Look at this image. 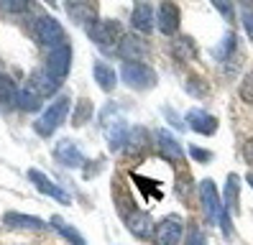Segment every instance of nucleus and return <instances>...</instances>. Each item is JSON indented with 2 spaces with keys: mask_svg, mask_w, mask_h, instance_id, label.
Masks as SVG:
<instances>
[{
  "mask_svg": "<svg viewBox=\"0 0 253 245\" xmlns=\"http://www.w3.org/2000/svg\"><path fill=\"white\" fill-rule=\"evenodd\" d=\"M200 199H202V204H205L207 217L215 220V222H220L222 233L230 235V217H228V209L222 207L220 194H217V187H215L212 179H205V181L200 184Z\"/></svg>",
  "mask_w": 253,
  "mask_h": 245,
  "instance_id": "1",
  "label": "nucleus"
},
{
  "mask_svg": "<svg viewBox=\"0 0 253 245\" xmlns=\"http://www.w3.org/2000/svg\"><path fill=\"white\" fill-rule=\"evenodd\" d=\"M69 97H59V100H54L51 105H49V110L43 113L36 122H34V128H36V133L39 135H43V138H49L59 125L64 122V118L69 115Z\"/></svg>",
  "mask_w": 253,
  "mask_h": 245,
  "instance_id": "2",
  "label": "nucleus"
},
{
  "mask_svg": "<svg viewBox=\"0 0 253 245\" xmlns=\"http://www.w3.org/2000/svg\"><path fill=\"white\" fill-rule=\"evenodd\" d=\"M121 77L130 89H148L156 84V72L143 61H126L121 67Z\"/></svg>",
  "mask_w": 253,
  "mask_h": 245,
  "instance_id": "3",
  "label": "nucleus"
},
{
  "mask_svg": "<svg viewBox=\"0 0 253 245\" xmlns=\"http://www.w3.org/2000/svg\"><path fill=\"white\" fill-rule=\"evenodd\" d=\"M90 39L100 46V49H113L123 41V28L118 21H92L87 28Z\"/></svg>",
  "mask_w": 253,
  "mask_h": 245,
  "instance_id": "4",
  "label": "nucleus"
},
{
  "mask_svg": "<svg viewBox=\"0 0 253 245\" xmlns=\"http://www.w3.org/2000/svg\"><path fill=\"white\" fill-rule=\"evenodd\" d=\"M34 36H36L39 43L49 46V49L67 43V36H64L62 23H59L56 18H51V15H41V18L34 23Z\"/></svg>",
  "mask_w": 253,
  "mask_h": 245,
  "instance_id": "5",
  "label": "nucleus"
},
{
  "mask_svg": "<svg viewBox=\"0 0 253 245\" xmlns=\"http://www.w3.org/2000/svg\"><path fill=\"white\" fill-rule=\"evenodd\" d=\"M182 230H184V222L179 214H169V217H164L154 227V243L156 245H176L182 238Z\"/></svg>",
  "mask_w": 253,
  "mask_h": 245,
  "instance_id": "6",
  "label": "nucleus"
},
{
  "mask_svg": "<svg viewBox=\"0 0 253 245\" xmlns=\"http://www.w3.org/2000/svg\"><path fill=\"white\" fill-rule=\"evenodd\" d=\"M69 67H72V49L69 43H62V46H54L49 49V56H46V72L54 74L56 80H64L69 74Z\"/></svg>",
  "mask_w": 253,
  "mask_h": 245,
  "instance_id": "7",
  "label": "nucleus"
},
{
  "mask_svg": "<svg viewBox=\"0 0 253 245\" xmlns=\"http://www.w3.org/2000/svg\"><path fill=\"white\" fill-rule=\"evenodd\" d=\"M179 21H182V13L176 8L171 0H164L161 8H159V15H156V23H159V31L164 36H174L179 31Z\"/></svg>",
  "mask_w": 253,
  "mask_h": 245,
  "instance_id": "8",
  "label": "nucleus"
},
{
  "mask_svg": "<svg viewBox=\"0 0 253 245\" xmlns=\"http://www.w3.org/2000/svg\"><path fill=\"white\" fill-rule=\"evenodd\" d=\"M28 87H31L36 95L43 100V97H51L59 92V87H62V80H56L54 74H49L46 69H36L31 74V80H28Z\"/></svg>",
  "mask_w": 253,
  "mask_h": 245,
  "instance_id": "9",
  "label": "nucleus"
},
{
  "mask_svg": "<svg viewBox=\"0 0 253 245\" xmlns=\"http://www.w3.org/2000/svg\"><path fill=\"white\" fill-rule=\"evenodd\" d=\"M28 179L34 181V187L41 192V194H49L51 199H56V202H62V204H69V194L62 189V187H56V184L46 176V174H41L39 168H28Z\"/></svg>",
  "mask_w": 253,
  "mask_h": 245,
  "instance_id": "10",
  "label": "nucleus"
},
{
  "mask_svg": "<svg viewBox=\"0 0 253 245\" xmlns=\"http://www.w3.org/2000/svg\"><path fill=\"white\" fill-rule=\"evenodd\" d=\"M54 159L62 163V166H69V168H77L84 163V156L82 151L77 148V143L69 141V138H64V141H59L56 148H54Z\"/></svg>",
  "mask_w": 253,
  "mask_h": 245,
  "instance_id": "11",
  "label": "nucleus"
},
{
  "mask_svg": "<svg viewBox=\"0 0 253 245\" xmlns=\"http://www.w3.org/2000/svg\"><path fill=\"white\" fill-rule=\"evenodd\" d=\"M126 222H128V230H130V233L136 235V238H141V240H146V238L154 235L151 214L143 212V209H130V214L126 217Z\"/></svg>",
  "mask_w": 253,
  "mask_h": 245,
  "instance_id": "12",
  "label": "nucleus"
},
{
  "mask_svg": "<svg viewBox=\"0 0 253 245\" xmlns=\"http://www.w3.org/2000/svg\"><path fill=\"white\" fill-rule=\"evenodd\" d=\"M156 146H159V153L167 161H174V163H182L184 161V153H182V146H179V141L169 133V130H159L156 133Z\"/></svg>",
  "mask_w": 253,
  "mask_h": 245,
  "instance_id": "13",
  "label": "nucleus"
},
{
  "mask_svg": "<svg viewBox=\"0 0 253 245\" xmlns=\"http://www.w3.org/2000/svg\"><path fill=\"white\" fill-rule=\"evenodd\" d=\"M118 54H121L123 59H128V61H141L148 54V46L138 36H123V41L118 43Z\"/></svg>",
  "mask_w": 253,
  "mask_h": 245,
  "instance_id": "14",
  "label": "nucleus"
},
{
  "mask_svg": "<svg viewBox=\"0 0 253 245\" xmlns=\"http://www.w3.org/2000/svg\"><path fill=\"white\" fill-rule=\"evenodd\" d=\"M187 122H189L192 130L202 133V135H212L217 130V120L210 113H205V110H189L187 113Z\"/></svg>",
  "mask_w": 253,
  "mask_h": 245,
  "instance_id": "15",
  "label": "nucleus"
},
{
  "mask_svg": "<svg viewBox=\"0 0 253 245\" xmlns=\"http://www.w3.org/2000/svg\"><path fill=\"white\" fill-rule=\"evenodd\" d=\"M130 26L138 31V34H151L154 28V10L148 3H138L133 8V15H130Z\"/></svg>",
  "mask_w": 253,
  "mask_h": 245,
  "instance_id": "16",
  "label": "nucleus"
},
{
  "mask_svg": "<svg viewBox=\"0 0 253 245\" xmlns=\"http://www.w3.org/2000/svg\"><path fill=\"white\" fill-rule=\"evenodd\" d=\"M128 125L123 120H115L113 125H108V130H105V135H108V146H110V151H121L126 143H128Z\"/></svg>",
  "mask_w": 253,
  "mask_h": 245,
  "instance_id": "17",
  "label": "nucleus"
},
{
  "mask_svg": "<svg viewBox=\"0 0 253 245\" xmlns=\"http://www.w3.org/2000/svg\"><path fill=\"white\" fill-rule=\"evenodd\" d=\"M95 82L100 84V89L102 92H113L115 89V72H113V67L110 64H105V61H97V64H95Z\"/></svg>",
  "mask_w": 253,
  "mask_h": 245,
  "instance_id": "18",
  "label": "nucleus"
},
{
  "mask_svg": "<svg viewBox=\"0 0 253 245\" xmlns=\"http://www.w3.org/2000/svg\"><path fill=\"white\" fill-rule=\"evenodd\" d=\"M3 222L8 227H28V230H43L46 225H43L39 217H28V214H18V212H8Z\"/></svg>",
  "mask_w": 253,
  "mask_h": 245,
  "instance_id": "19",
  "label": "nucleus"
},
{
  "mask_svg": "<svg viewBox=\"0 0 253 245\" xmlns=\"http://www.w3.org/2000/svg\"><path fill=\"white\" fill-rule=\"evenodd\" d=\"M18 102V89L10 77H0V107H13Z\"/></svg>",
  "mask_w": 253,
  "mask_h": 245,
  "instance_id": "20",
  "label": "nucleus"
},
{
  "mask_svg": "<svg viewBox=\"0 0 253 245\" xmlns=\"http://www.w3.org/2000/svg\"><path fill=\"white\" fill-rule=\"evenodd\" d=\"M51 227H54V230H56V233L62 235L64 240H69L72 245H87V243H84V238H82V235L77 233V230L72 227V225H67L62 217H51Z\"/></svg>",
  "mask_w": 253,
  "mask_h": 245,
  "instance_id": "21",
  "label": "nucleus"
},
{
  "mask_svg": "<svg viewBox=\"0 0 253 245\" xmlns=\"http://www.w3.org/2000/svg\"><path fill=\"white\" fill-rule=\"evenodd\" d=\"M16 105L21 107V110H26V113H36L39 107H41V97L36 95L31 87H26V89L18 92V102Z\"/></svg>",
  "mask_w": 253,
  "mask_h": 245,
  "instance_id": "22",
  "label": "nucleus"
},
{
  "mask_svg": "<svg viewBox=\"0 0 253 245\" xmlns=\"http://www.w3.org/2000/svg\"><path fill=\"white\" fill-rule=\"evenodd\" d=\"M238 189H241V184H238V176L230 174V176H228V187H225V204H222L228 212H230V209L238 212Z\"/></svg>",
  "mask_w": 253,
  "mask_h": 245,
  "instance_id": "23",
  "label": "nucleus"
},
{
  "mask_svg": "<svg viewBox=\"0 0 253 245\" xmlns=\"http://www.w3.org/2000/svg\"><path fill=\"white\" fill-rule=\"evenodd\" d=\"M174 56L176 59H182V61H189L192 56H195V43H192L189 36H182V39H176L174 41Z\"/></svg>",
  "mask_w": 253,
  "mask_h": 245,
  "instance_id": "24",
  "label": "nucleus"
},
{
  "mask_svg": "<svg viewBox=\"0 0 253 245\" xmlns=\"http://www.w3.org/2000/svg\"><path fill=\"white\" fill-rule=\"evenodd\" d=\"M90 115H92V102L90 100H80L77 102V110L72 113V125H84L87 120H90Z\"/></svg>",
  "mask_w": 253,
  "mask_h": 245,
  "instance_id": "25",
  "label": "nucleus"
},
{
  "mask_svg": "<svg viewBox=\"0 0 253 245\" xmlns=\"http://www.w3.org/2000/svg\"><path fill=\"white\" fill-rule=\"evenodd\" d=\"M128 148H133V151H146L148 148V133L143 130V128H133L130 133H128Z\"/></svg>",
  "mask_w": 253,
  "mask_h": 245,
  "instance_id": "26",
  "label": "nucleus"
},
{
  "mask_svg": "<svg viewBox=\"0 0 253 245\" xmlns=\"http://www.w3.org/2000/svg\"><path fill=\"white\" fill-rule=\"evenodd\" d=\"M238 95H241L243 102L253 105V72H248L243 77V82H241V89H238Z\"/></svg>",
  "mask_w": 253,
  "mask_h": 245,
  "instance_id": "27",
  "label": "nucleus"
},
{
  "mask_svg": "<svg viewBox=\"0 0 253 245\" xmlns=\"http://www.w3.org/2000/svg\"><path fill=\"white\" fill-rule=\"evenodd\" d=\"M0 5H3V10H8V13H23V10H28L31 0H0Z\"/></svg>",
  "mask_w": 253,
  "mask_h": 245,
  "instance_id": "28",
  "label": "nucleus"
},
{
  "mask_svg": "<svg viewBox=\"0 0 253 245\" xmlns=\"http://www.w3.org/2000/svg\"><path fill=\"white\" fill-rule=\"evenodd\" d=\"M235 49V34H225V39H222V46L220 49H215V56L217 59H228V54Z\"/></svg>",
  "mask_w": 253,
  "mask_h": 245,
  "instance_id": "29",
  "label": "nucleus"
},
{
  "mask_svg": "<svg viewBox=\"0 0 253 245\" xmlns=\"http://www.w3.org/2000/svg\"><path fill=\"white\" fill-rule=\"evenodd\" d=\"M184 245H205V233L200 230V225H189V233H187Z\"/></svg>",
  "mask_w": 253,
  "mask_h": 245,
  "instance_id": "30",
  "label": "nucleus"
},
{
  "mask_svg": "<svg viewBox=\"0 0 253 245\" xmlns=\"http://www.w3.org/2000/svg\"><path fill=\"white\" fill-rule=\"evenodd\" d=\"M212 5L225 15L228 21H233V15H235V8H233V0H212Z\"/></svg>",
  "mask_w": 253,
  "mask_h": 245,
  "instance_id": "31",
  "label": "nucleus"
},
{
  "mask_svg": "<svg viewBox=\"0 0 253 245\" xmlns=\"http://www.w3.org/2000/svg\"><path fill=\"white\" fill-rule=\"evenodd\" d=\"M243 26H246V34L253 39V10L248 3H243Z\"/></svg>",
  "mask_w": 253,
  "mask_h": 245,
  "instance_id": "32",
  "label": "nucleus"
},
{
  "mask_svg": "<svg viewBox=\"0 0 253 245\" xmlns=\"http://www.w3.org/2000/svg\"><path fill=\"white\" fill-rule=\"evenodd\" d=\"M189 153H192V159H197L200 163H207V161L212 159V153H210V151H202V148H195V146L189 148Z\"/></svg>",
  "mask_w": 253,
  "mask_h": 245,
  "instance_id": "33",
  "label": "nucleus"
},
{
  "mask_svg": "<svg viewBox=\"0 0 253 245\" xmlns=\"http://www.w3.org/2000/svg\"><path fill=\"white\" fill-rule=\"evenodd\" d=\"M243 156H246V161L253 166V138H251V141L246 143V148H243Z\"/></svg>",
  "mask_w": 253,
  "mask_h": 245,
  "instance_id": "34",
  "label": "nucleus"
},
{
  "mask_svg": "<svg viewBox=\"0 0 253 245\" xmlns=\"http://www.w3.org/2000/svg\"><path fill=\"white\" fill-rule=\"evenodd\" d=\"M87 3H90V0H69L67 8H74V5H87Z\"/></svg>",
  "mask_w": 253,
  "mask_h": 245,
  "instance_id": "35",
  "label": "nucleus"
},
{
  "mask_svg": "<svg viewBox=\"0 0 253 245\" xmlns=\"http://www.w3.org/2000/svg\"><path fill=\"white\" fill-rule=\"evenodd\" d=\"M246 181L251 184V189H253V174H248V176H246Z\"/></svg>",
  "mask_w": 253,
  "mask_h": 245,
  "instance_id": "36",
  "label": "nucleus"
},
{
  "mask_svg": "<svg viewBox=\"0 0 253 245\" xmlns=\"http://www.w3.org/2000/svg\"><path fill=\"white\" fill-rule=\"evenodd\" d=\"M43 3H49V5H56V0H43Z\"/></svg>",
  "mask_w": 253,
  "mask_h": 245,
  "instance_id": "37",
  "label": "nucleus"
}]
</instances>
